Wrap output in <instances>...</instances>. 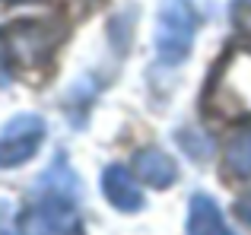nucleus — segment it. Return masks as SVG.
Here are the masks:
<instances>
[{"label": "nucleus", "instance_id": "1", "mask_svg": "<svg viewBox=\"0 0 251 235\" xmlns=\"http://www.w3.org/2000/svg\"><path fill=\"white\" fill-rule=\"evenodd\" d=\"M38 140H42V127H38V121H29V118L16 121V124H13V130L0 140V165L23 162L25 156L35 149Z\"/></svg>", "mask_w": 251, "mask_h": 235}, {"label": "nucleus", "instance_id": "2", "mask_svg": "<svg viewBox=\"0 0 251 235\" xmlns=\"http://www.w3.org/2000/svg\"><path fill=\"white\" fill-rule=\"evenodd\" d=\"M188 232L191 235H232L223 223L220 210L213 207V200L207 197H194L191 204V219H188Z\"/></svg>", "mask_w": 251, "mask_h": 235}, {"label": "nucleus", "instance_id": "3", "mask_svg": "<svg viewBox=\"0 0 251 235\" xmlns=\"http://www.w3.org/2000/svg\"><path fill=\"white\" fill-rule=\"evenodd\" d=\"M105 191H108L111 204L124 207V210L140 207V191L134 188V181H130V175L124 172V168H111V172L105 175Z\"/></svg>", "mask_w": 251, "mask_h": 235}, {"label": "nucleus", "instance_id": "4", "mask_svg": "<svg viewBox=\"0 0 251 235\" xmlns=\"http://www.w3.org/2000/svg\"><path fill=\"white\" fill-rule=\"evenodd\" d=\"M229 168L242 178H251V130H242L229 143Z\"/></svg>", "mask_w": 251, "mask_h": 235}, {"label": "nucleus", "instance_id": "5", "mask_svg": "<svg viewBox=\"0 0 251 235\" xmlns=\"http://www.w3.org/2000/svg\"><path fill=\"white\" fill-rule=\"evenodd\" d=\"M140 172L147 175V181H156L159 188H166L172 178H175V165L166 159V156H159V153H150V156H143L140 159Z\"/></svg>", "mask_w": 251, "mask_h": 235}, {"label": "nucleus", "instance_id": "6", "mask_svg": "<svg viewBox=\"0 0 251 235\" xmlns=\"http://www.w3.org/2000/svg\"><path fill=\"white\" fill-rule=\"evenodd\" d=\"M239 216H242V219H245V223L251 226V200H245V204L239 207Z\"/></svg>", "mask_w": 251, "mask_h": 235}]
</instances>
